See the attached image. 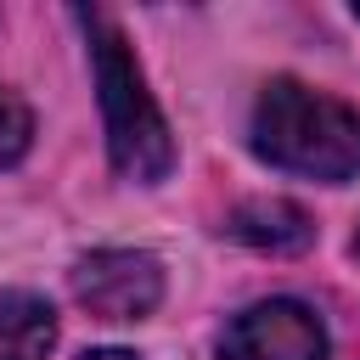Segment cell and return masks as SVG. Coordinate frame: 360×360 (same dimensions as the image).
<instances>
[{
  "label": "cell",
  "instance_id": "obj_1",
  "mask_svg": "<svg viewBox=\"0 0 360 360\" xmlns=\"http://www.w3.org/2000/svg\"><path fill=\"white\" fill-rule=\"evenodd\" d=\"M248 141L270 169H287V174H309L332 186L360 174V112L298 79L264 84Z\"/></svg>",
  "mask_w": 360,
  "mask_h": 360
},
{
  "label": "cell",
  "instance_id": "obj_2",
  "mask_svg": "<svg viewBox=\"0 0 360 360\" xmlns=\"http://www.w3.org/2000/svg\"><path fill=\"white\" fill-rule=\"evenodd\" d=\"M90 34V68H96V96H101V124H107V152L124 180L158 186L174 169V135L135 68V51L124 45L118 22L107 11H73Z\"/></svg>",
  "mask_w": 360,
  "mask_h": 360
},
{
  "label": "cell",
  "instance_id": "obj_3",
  "mask_svg": "<svg viewBox=\"0 0 360 360\" xmlns=\"http://www.w3.org/2000/svg\"><path fill=\"white\" fill-rule=\"evenodd\" d=\"M219 360H326V326L298 298H264L231 315L219 332Z\"/></svg>",
  "mask_w": 360,
  "mask_h": 360
},
{
  "label": "cell",
  "instance_id": "obj_4",
  "mask_svg": "<svg viewBox=\"0 0 360 360\" xmlns=\"http://www.w3.org/2000/svg\"><path fill=\"white\" fill-rule=\"evenodd\" d=\"M73 298L101 321H141L163 298V264L135 248H101L73 264Z\"/></svg>",
  "mask_w": 360,
  "mask_h": 360
},
{
  "label": "cell",
  "instance_id": "obj_5",
  "mask_svg": "<svg viewBox=\"0 0 360 360\" xmlns=\"http://www.w3.org/2000/svg\"><path fill=\"white\" fill-rule=\"evenodd\" d=\"M225 231H231L236 242L259 248V253H304V248L315 242V219H309L298 202H287V197H248V202L225 219Z\"/></svg>",
  "mask_w": 360,
  "mask_h": 360
},
{
  "label": "cell",
  "instance_id": "obj_6",
  "mask_svg": "<svg viewBox=\"0 0 360 360\" xmlns=\"http://www.w3.org/2000/svg\"><path fill=\"white\" fill-rule=\"evenodd\" d=\"M56 343V309L34 292L0 298V360H45Z\"/></svg>",
  "mask_w": 360,
  "mask_h": 360
},
{
  "label": "cell",
  "instance_id": "obj_7",
  "mask_svg": "<svg viewBox=\"0 0 360 360\" xmlns=\"http://www.w3.org/2000/svg\"><path fill=\"white\" fill-rule=\"evenodd\" d=\"M28 141H34V112L0 84V169L17 163V158L28 152Z\"/></svg>",
  "mask_w": 360,
  "mask_h": 360
},
{
  "label": "cell",
  "instance_id": "obj_8",
  "mask_svg": "<svg viewBox=\"0 0 360 360\" xmlns=\"http://www.w3.org/2000/svg\"><path fill=\"white\" fill-rule=\"evenodd\" d=\"M79 360H135L129 349H90V354H79Z\"/></svg>",
  "mask_w": 360,
  "mask_h": 360
},
{
  "label": "cell",
  "instance_id": "obj_9",
  "mask_svg": "<svg viewBox=\"0 0 360 360\" xmlns=\"http://www.w3.org/2000/svg\"><path fill=\"white\" fill-rule=\"evenodd\" d=\"M354 259H360V231H354Z\"/></svg>",
  "mask_w": 360,
  "mask_h": 360
},
{
  "label": "cell",
  "instance_id": "obj_10",
  "mask_svg": "<svg viewBox=\"0 0 360 360\" xmlns=\"http://www.w3.org/2000/svg\"><path fill=\"white\" fill-rule=\"evenodd\" d=\"M354 17H360V6H354Z\"/></svg>",
  "mask_w": 360,
  "mask_h": 360
}]
</instances>
